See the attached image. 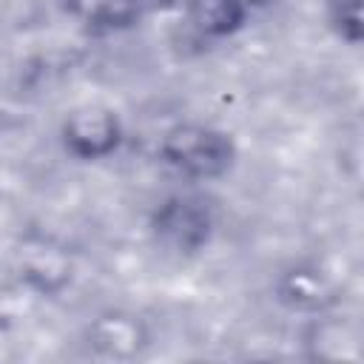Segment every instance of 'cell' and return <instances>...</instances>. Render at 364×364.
<instances>
[{
  "label": "cell",
  "instance_id": "cell-3",
  "mask_svg": "<svg viewBox=\"0 0 364 364\" xmlns=\"http://www.w3.org/2000/svg\"><path fill=\"white\" fill-rule=\"evenodd\" d=\"M71 6L94 26H119L136 11V0H71Z\"/></svg>",
  "mask_w": 364,
  "mask_h": 364
},
{
  "label": "cell",
  "instance_id": "cell-1",
  "mask_svg": "<svg viewBox=\"0 0 364 364\" xmlns=\"http://www.w3.org/2000/svg\"><path fill=\"white\" fill-rule=\"evenodd\" d=\"M165 156L173 168L196 176H210L225 168L228 162V145L219 134H210L205 128H179L165 139Z\"/></svg>",
  "mask_w": 364,
  "mask_h": 364
},
{
  "label": "cell",
  "instance_id": "cell-2",
  "mask_svg": "<svg viewBox=\"0 0 364 364\" xmlns=\"http://www.w3.org/2000/svg\"><path fill=\"white\" fill-rule=\"evenodd\" d=\"M205 230H208V216L196 208V202H188V199L168 202V208L159 216V233L173 247H182V250L196 247L205 239Z\"/></svg>",
  "mask_w": 364,
  "mask_h": 364
},
{
  "label": "cell",
  "instance_id": "cell-4",
  "mask_svg": "<svg viewBox=\"0 0 364 364\" xmlns=\"http://www.w3.org/2000/svg\"><path fill=\"white\" fill-rule=\"evenodd\" d=\"M196 23L208 31H228L239 17V0H193Z\"/></svg>",
  "mask_w": 364,
  "mask_h": 364
}]
</instances>
